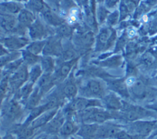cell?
<instances>
[{
    "label": "cell",
    "mask_w": 157,
    "mask_h": 139,
    "mask_svg": "<svg viewBox=\"0 0 157 139\" xmlns=\"http://www.w3.org/2000/svg\"><path fill=\"white\" fill-rule=\"evenodd\" d=\"M90 107H103L102 101L99 99H89L86 97H76L65 106L62 112L66 116H71L75 112L85 110Z\"/></svg>",
    "instance_id": "obj_1"
},
{
    "label": "cell",
    "mask_w": 157,
    "mask_h": 139,
    "mask_svg": "<svg viewBox=\"0 0 157 139\" xmlns=\"http://www.w3.org/2000/svg\"><path fill=\"white\" fill-rule=\"evenodd\" d=\"M78 94L80 97L99 100H102L106 95L103 83L98 80H88L84 82L78 89Z\"/></svg>",
    "instance_id": "obj_2"
},
{
    "label": "cell",
    "mask_w": 157,
    "mask_h": 139,
    "mask_svg": "<svg viewBox=\"0 0 157 139\" xmlns=\"http://www.w3.org/2000/svg\"><path fill=\"white\" fill-rule=\"evenodd\" d=\"M155 125L154 122H135L127 126H124L126 132L130 135H147L153 129Z\"/></svg>",
    "instance_id": "obj_3"
},
{
    "label": "cell",
    "mask_w": 157,
    "mask_h": 139,
    "mask_svg": "<svg viewBox=\"0 0 157 139\" xmlns=\"http://www.w3.org/2000/svg\"><path fill=\"white\" fill-rule=\"evenodd\" d=\"M67 116L64 114V112L61 111H59L57 114L45 126H44V133L50 135H56L59 133L61 127L63 125L65 120Z\"/></svg>",
    "instance_id": "obj_4"
},
{
    "label": "cell",
    "mask_w": 157,
    "mask_h": 139,
    "mask_svg": "<svg viewBox=\"0 0 157 139\" xmlns=\"http://www.w3.org/2000/svg\"><path fill=\"white\" fill-rule=\"evenodd\" d=\"M101 101L103 107L106 110L119 112L122 109L123 101L115 93L106 94Z\"/></svg>",
    "instance_id": "obj_5"
},
{
    "label": "cell",
    "mask_w": 157,
    "mask_h": 139,
    "mask_svg": "<svg viewBox=\"0 0 157 139\" xmlns=\"http://www.w3.org/2000/svg\"><path fill=\"white\" fill-rule=\"evenodd\" d=\"M79 127L80 126L77 125V123L72 119L71 116H67L58 134L61 137H69L75 133H77Z\"/></svg>",
    "instance_id": "obj_6"
},
{
    "label": "cell",
    "mask_w": 157,
    "mask_h": 139,
    "mask_svg": "<svg viewBox=\"0 0 157 139\" xmlns=\"http://www.w3.org/2000/svg\"><path fill=\"white\" fill-rule=\"evenodd\" d=\"M27 79H29V73L27 71V67L25 65H20L10 79V83L13 88L17 89L19 86H21L27 81Z\"/></svg>",
    "instance_id": "obj_7"
},
{
    "label": "cell",
    "mask_w": 157,
    "mask_h": 139,
    "mask_svg": "<svg viewBox=\"0 0 157 139\" xmlns=\"http://www.w3.org/2000/svg\"><path fill=\"white\" fill-rule=\"evenodd\" d=\"M58 110L59 109H52V110L46 111L44 113H42L40 116H39L37 118H35L33 122H31L29 125L33 129L43 127L57 114V112H59Z\"/></svg>",
    "instance_id": "obj_8"
},
{
    "label": "cell",
    "mask_w": 157,
    "mask_h": 139,
    "mask_svg": "<svg viewBox=\"0 0 157 139\" xmlns=\"http://www.w3.org/2000/svg\"><path fill=\"white\" fill-rule=\"evenodd\" d=\"M98 125L97 123H82L80 125L77 134L83 139H94Z\"/></svg>",
    "instance_id": "obj_9"
},
{
    "label": "cell",
    "mask_w": 157,
    "mask_h": 139,
    "mask_svg": "<svg viewBox=\"0 0 157 139\" xmlns=\"http://www.w3.org/2000/svg\"><path fill=\"white\" fill-rule=\"evenodd\" d=\"M61 46L60 40L56 39H51L45 43L43 49V53L45 56L50 55H58L61 54Z\"/></svg>",
    "instance_id": "obj_10"
},
{
    "label": "cell",
    "mask_w": 157,
    "mask_h": 139,
    "mask_svg": "<svg viewBox=\"0 0 157 139\" xmlns=\"http://www.w3.org/2000/svg\"><path fill=\"white\" fill-rule=\"evenodd\" d=\"M59 93L64 100L71 101L77 97V95L78 94V89L73 82L70 81L64 84L62 88L59 91Z\"/></svg>",
    "instance_id": "obj_11"
},
{
    "label": "cell",
    "mask_w": 157,
    "mask_h": 139,
    "mask_svg": "<svg viewBox=\"0 0 157 139\" xmlns=\"http://www.w3.org/2000/svg\"><path fill=\"white\" fill-rule=\"evenodd\" d=\"M20 112H21V108L19 102H17L16 101L12 100L7 104L3 113L7 119L14 120L19 116Z\"/></svg>",
    "instance_id": "obj_12"
},
{
    "label": "cell",
    "mask_w": 157,
    "mask_h": 139,
    "mask_svg": "<svg viewBox=\"0 0 157 139\" xmlns=\"http://www.w3.org/2000/svg\"><path fill=\"white\" fill-rule=\"evenodd\" d=\"M42 15L44 17V20L52 25H61L63 22V20L53 13L49 8H44L42 9Z\"/></svg>",
    "instance_id": "obj_13"
},
{
    "label": "cell",
    "mask_w": 157,
    "mask_h": 139,
    "mask_svg": "<svg viewBox=\"0 0 157 139\" xmlns=\"http://www.w3.org/2000/svg\"><path fill=\"white\" fill-rule=\"evenodd\" d=\"M29 35L33 39H40L45 35V27L40 22H35L30 25Z\"/></svg>",
    "instance_id": "obj_14"
},
{
    "label": "cell",
    "mask_w": 157,
    "mask_h": 139,
    "mask_svg": "<svg viewBox=\"0 0 157 139\" xmlns=\"http://www.w3.org/2000/svg\"><path fill=\"white\" fill-rule=\"evenodd\" d=\"M75 62H76V60H69L68 62H66V63H64L63 65H61V68H60L59 71L57 72V75L53 77L55 82H56V81L63 80V79L67 77Z\"/></svg>",
    "instance_id": "obj_15"
},
{
    "label": "cell",
    "mask_w": 157,
    "mask_h": 139,
    "mask_svg": "<svg viewBox=\"0 0 157 139\" xmlns=\"http://www.w3.org/2000/svg\"><path fill=\"white\" fill-rule=\"evenodd\" d=\"M41 97L42 96L40 93V91H39L38 87H37L33 91L31 95L28 98V100L26 101V107L28 109H29V110H32L35 107H38Z\"/></svg>",
    "instance_id": "obj_16"
},
{
    "label": "cell",
    "mask_w": 157,
    "mask_h": 139,
    "mask_svg": "<svg viewBox=\"0 0 157 139\" xmlns=\"http://www.w3.org/2000/svg\"><path fill=\"white\" fill-rule=\"evenodd\" d=\"M0 25L6 30H11L15 26V20L9 14H0Z\"/></svg>",
    "instance_id": "obj_17"
},
{
    "label": "cell",
    "mask_w": 157,
    "mask_h": 139,
    "mask_svg": "<svg viewBox=\"0 0 157 139\" xmlns=\"http://www.w3.org/2000/svg\"><path fill=\"white\" fill-rule=\"evenodd\" d=\"M3 42L9 49H17L25 46L26 44V40L20 38H9V39H3Z\"/></svg>",
    "instance_id": "obj_18"
},
{
    "label": "cell",
    "mask_w": 157,
    "mask_h": 139,
    "mask_svg": "<svg viewBox=\"0 0 157 139\" xmlns=\"http://www.w3.org/2000/svg\"><path fill=\"white\" fill-rule=\"evenodd\" d=\"M110 87L112 89L113 91H114L118 94H119L120 96L124 97H128V93L127 91V88H126V84H124V82H121L120 81H113L111 82L110 84Z\"/></svg>",
    "instance_id": "obj_19"
},
{
    "label": "cell",
    "mask_w": 157,
    "mask_h": 139,
    "mask_svg": "<svg viewBox=\"0 0 157 139\" xmlns=\"http://www.w3.org/2000/svg\"><path fill=\"white\" fill-rule=\"evenodd\" d=\"M19 21L24 25H31L35 21V16L28 10H22L19 13Z\"/></svg>",
    "instance_id": "obj_20"
},
{
    "label": "cell",
    "mask_w": 157,
    "mask_h": 139,
    "mask_svg": "<svg viewBox=\"0 0 157 139\" xmlns=\"http://www.w3.org/2000/svg\"><path fill=\"white\" fill-rule=\"evenodd\" d=\"M41 68L45 73H51L54 69L53 59L50 56H45L41 59Z\"/></svg>",
    "instance_id": "obj_21"
},
{
    "label": "cell",
    "mask_w": 157,
    "mask_h": 139,
    "mask_svg": "<svg viewBox=\"0 0 157 139\" xmlns=\"http://www.w3.org/2000/svg\"><path fill=\"white\" fill-rule=\"evenodd\" d=\"M42 73L41 66L38 65H35L29 73V81L31 83H35V81L40 78Z\"/></svg>",
    "instance_id": "obj_22"
},
{
    "label": "cell",
    "mask_w": 157,
    "mask_h": 139,
    "mask_svg": "<svg viewBox=\"0 0 157 139\" xmlns=\"http://www.w3.org/2000/svg\"><path fill=\"white\" fill-rule=\"evenodd\" d=\"M33 85L34 83H31V82H28L27 84H25L20 90V98L22 101H27L28 98L29 97V96L31 95V93L33 92Z\"/></svg>",
    "instance_id": "obj_23"
},
{
    "label": "cell",
    "mask_w": 157,
    "mask_h": 139,
    "mask_svg": "<svg viewBox=\"0 0 157 139\" xmlns=\"http://www.w3.org/2000/svg\"><path fill=\"white\" fill-rule=\"evenodd\" d=\"M45 41H36V42H34L32 44H30L27 49L29 50V52H31L35 55H37L39 53H40L41 51H43V49L45 47Z\"/></svg>",
    "instance_id": "obj_24"
},
{
    "label": "cell",
    "mask_w": 157,
    "mask_h": 139,
    "mask_svg": "<svg viewBox=\"0 0 157 139\" xmlns=\"http://www.w3.org/2000/svg\"><path fill=\"white\" fill-rule=\"evenodd\" d=\"M23 60L27 65H35L39 58L38 56H36V55L29 52L27 49V50L23 51Z\"/></svg>",
    "instance_id": "obj_25"
},
{
    "label": "cell",
    "mask_w": 157,
    "mask_h": 139,
    "mask_svg": "<svg viewBox=\"0 0 157 139\" xmlns=\"http://www.w3.org/2000/svg\"><path fill=\"white\" fill-rule=\"evenodd\" d=\"M0 7L8 13H17L20 10L19 4L16 3H5L1 4Z\"/></svg>",
    "instance_id": "obj_26"
},
{
    "label": "cell",
    "mask_w": 157,
    "mask_h": 139,
    "mask_svg": "<svg viewBox=\"0 0 157 139\" xmlns=\"http://www.w3.org/2000/svg\"><path fill=\"white\" fill-rule=\"evenodd\" d=\"M111 35H112V31L109 29H103V30H101L99 35H98L99 42L103 45L107 44L111 38Z\"/></svg>",
    "instance_id": "obj_27"
},
{
    "label": "cell",
    "mask_w": 157,
    "mask_h": 139,
    "mask_svg": "<svg viewBox=\"0 0 157 139\" xmlns=\"http://www.w3.org/2000/svg\"><path fill=\"white\" fill-rule=\"evenodd\" d=\"M28 5H29V9L35 10V11H42V9L45 8L41 0H30Z\"/></svg>",
    "instance_id": "obj_28"
},
{
    "label": "cell",
    "mask_w": 157,
    "mask_h": 139,
    "mask_svg": "<svg viewBox=\"0 0 157 139\" xmlns=\"http://www.w3.org/2000/svg\"><path fill=\"white\" fill-rule=\"evenodd\" d=\"M93 36L92 33H87L81 37V42L83 44L84 46H91L93 44Z\"/></svg>",
    "instance_id": "obj_29"
},
{
    "label": "cell",
    "mask_w": 157,
    "mask_h": 139,
    "mask_svg": "<svg viewBox=\"0 0 157 139\" xmlns=\"http://www.w3.org/2000/svg\"><path fill=\"white\" fill-rule=\"evenodd\" d=\"M71 29L67 25H61L59 28V34L62 36H69L71 35Z\"/></svg>",
    "instance_id": "obj_30"
},
{
    "label": "cell",
    "mask_w": 157,
    "mask_h": 139,
    "mask_svg": "<svg viewBox=\"0 0 157 139\" xmlns=\"http://www.w3.org/2000/svg\"><path fill=\"white\" fill-rule=\"evenodd\" d=\"M106 15H107V12L103 8H100L99 11H98V19H99L100 22H103V20H105Z\"/></svg>",
    "instance_id": "obj_31"
},
{
    "label": "cell",
    "mask_w": 157,
    "mask_h": 139,
    "mask_svg": "<svg viewBox=\"0 0 157 139\" xmlns=\"http://www.w3.org/2000/svg\"><path fill=\"white\" fill-rule=\"evenodd\" d=\"M118 18H119V16H118V13H117V12H115V13H113V14H111L109 18V24H115L116 22H117Z\"/></svg>",
    "instance_id": "obj_32"
},
{
    "label": "cell",
    "mask_w": 157,
    "mask_h": 139,
    "mask_svg": "<svg viewBox=\"0 0 157 139\" xmlns=\"http://www.w3.org/2000/svg\"><path fill=\"white\" fill-rule=\"evenodd\" d=\"M136 82L135 81V77H128L126 81H125V84L126 86H132L133 85H135V83Z\"/></svg>",
    "instance_id": "obj_33"
},
{
    "label": "cell",
    "mask_w": 157,
    "mask_h": 139,
    "mask_svg": "<svg viewBox=\"0 0 157 139\" xmlns=\"http://www.w3.org/2000/svg\"><path fill=\"white\" fill-rule=\"evenodd\" d=\"M116 3H117V0H106V5L109 8L113 7Z\"/></svg>",
    "instance_id": "obj_34"
},
{
    "label": "cell",
    "mask_w": 157,
    "mask_h": 139,
    "mask_svg": "<svg viewBox=\"0 0 157 139\" xmlns=\"http://www.w3.org/2000/svg\"><path fill=\"white\" fill-rule=\"evenodd\" d=\"M9 61V58L6 57V56H3V57H1L0 58V66H3L5 64H7V62Z\"/></svg>",
    "instance_id": "obj_35"
},
{
    "label": "cell",
    "mask_w": 157,
    "mask_h": 139,
    "mask_svg": "<svg viewBox=\"0 0 157 139\" xmlns=\"http://www.w3.org/2000/svg\"><path fill=\"white\" fill-rule=\"evenodd\" d=\"M34 139H47V134L46 133H43V134H40V135L37 136Z\"/></svg>",
    "instance_id": "obj_36"
},
{
    "label": "cell",
    "mask_w": 157,
    "mask_h": 139,
    "mask_svg": "<svg viewBox=\"0 0 157 139\" xmlns=\"http://www.w3.org/2000/svg\"><path fill=\"white\" fill-rule=\"evenodd\" d=\"M3 139H15V137H14L12 134H8V135H6Z\"/></svg>",
    "instance_id": "obj_37"
},
{
    "label": "cell",
    "mask_w": 157,
    "mask_h": 139,
    "mask_svg": "<svg viewBox=\"0 0 157 139\" xmlns=\"http://www.w3.org/2000/svg\"><path fill=\"white\" fill-rule=\"evenodd\" d=\"M50 139H62V138H61V137H60L59 136H57V135H52V136L50 137Z\"/></svg>",
    "instance_id": "obj_38"
},
{
    "label": "cell",
    "mask_w": 157,
    "mask_h": 139,
    "mask_svg": "<svg viewBox=\"0 0 157 139\" xmlns=\"http://www.w3.org/2000/svg\"><path fill=\"white\" fill-rule=\"evenodd\" d=\"M70 139H75V138H74V137H71Z\"/></svg>",
    "instance_id": "obj_39"
},
{
    "label": "cell",
    "mask_w": 157,
    "mask_h": 139,
    "mask_svg": "<svg viewBox=\"0 0 157 139\" xmlns=\"http://www.w3.org/2000/svg\"><path fill=\"white\" fill-rule=\"evenodd\" d=\"M52 1H57V0H52Z\"/></svg>",
    "instance_id": "obj_40"
}]
</instances>
